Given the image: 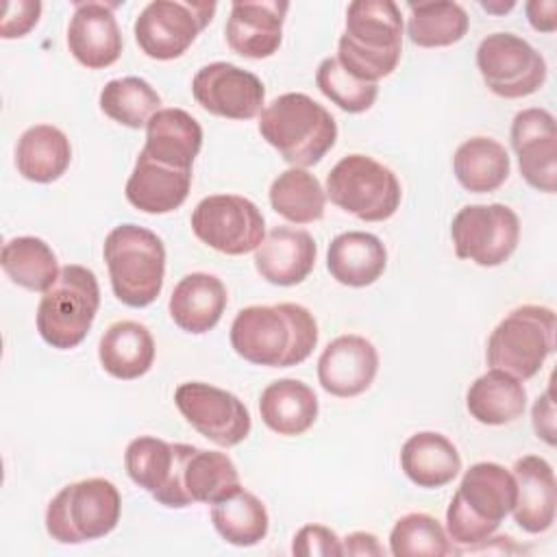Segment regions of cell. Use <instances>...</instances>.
Returning a JSON list of instances; mask_svg holds the SVG:
<instances>
[{
  "mask_svg": "<svg viewBox=\"0 0 557 557\" xmlns=\"http://www.w3.org/2000/svg\"><path fill=\"white\" fill-rule=\"evenodd\" d=\"M233 350L265 368H292L302 363L318 344L313 313L296 302L244 307L231 324Z\"/></svg>",
  "mask_w": 557,
  "mask_h": 557,
  "instance_id": "cell-1",
  "label": "cell"
},
{
  "mask_svg": "<svg viewBox=\"0 0 557 557\" xmlns=\"http://www.w3.org/2000/svg\"><path fill=\"white\" fill-rule=\"evenodd\" d=\"M403 54V15L392 0H355L337 41V61L366 83L389 76Z\"/></svg>",
  "mask_w": 557,
  "mask_h": 557,
  "instance_id": "cell-2",
  "label": "cell"
},
{
  "mask_svg": "<svg viewBox=\"0 0 557 557\" xmlns=\"http://www.w3.org/2000/svg\"><path fill=\"white\" fill-rule=\"evenodd\" d=\"M259 133L292 168H309L335 146L337 122L311 96L289 91L261 111Z\"/></svg>",
  "mask_w": 557,
  "mask_h": 557,
  "instance_id": "cell-3",
  "label": "cell"
},
{
  "mask_svg": "<svg viewBox=\"0 0 557 557\" xmlns=\"http://www.w3.org/2000/svg\"><path fill=\"white\" fill-rule=\"evenodd\" d=\"M516 492L513 474L500 463L479 461L470 466L446 509L448 537L461 548L490 537L511 513Z\"/></svg>",
  "mask_w": 557,
  "mask_h": 557,
  "instance_id": "cell-4",
  "label": "cell"
},
{
  "mask_svg": "<svg viewBox=\"0 0 557 557\" xmlns=\"http://www.w3.org/2000/svg\"><path fill=\"white\" fill-rule=\"evenodd\" d=\"M115 298L133 309L157 300L165 278V246L157 233L137 224L115 226L102 246Z\"/></svg>",
  "mask_w": 557,
  "mask_h": 557,
  "instance_id": "cell-5",
  "label": "cell"
},
{
  "mask_svg": "<svg viewBox=\"0 0 557 557\" xmlns=\"http://www.w3.org/2000/svg\"><path fill=\"white\" fill-rule=\"evenodd\" d=\"M100 307L96 274L78 263L63 265L37 307V331L59 350L76 348L89 333Z\"/></svg>",
  "mask_w": 557,
  "mask_h": 557,
  "instance_id": "cell-6",
  "label": "cell"
},
{
  "mask_svg": "<svg viewBox=\"0 0 557 557\" xmlns=\"http://www.w3.org/2000/svg\"><path fill=\"white\" fill-rule=\"evenodd\" d=\"M555 350V311L542 305L511 309L487 337L485 359L492 370H500L518 381L540 372Z\"/></svg>",
  "mask_w": 557,
  "mask_h": 557,
  "instance_id": "cell-7",
  "label": "cell"
},
{
  "mask_svg": "<svg viewBox=\"0 0 557 557\" xmlns=\"http://www.w3.org/2000/svg\"><path fill=\"white\" fill-rule=\"evenodd\" d=\"M122 513L117 487L100 476L65 485L46 509V531L59 544H83L109 535Z\"/></svg>",
  "mask_w": 557,
  "mask_h": 557,
  "instance_id": "cell-8",
  "label": "cell"
},
{
  "mask_svg": "<svg viewBox=\"0 0 557 557\" xmlns=\"http://www.w3.org/2000/svg\"><path fill=\"white\" fill-rule=\"evenodd\" d=\"M326 196L342 211L363 220H389L400 207L403 189L398 176L368 154L342 157L326 176Z\"/></svg>",
  "mask_w": 557,
  "mask_h": 557,
  "instance_id": "cell-9",
  "label": "cell"
},
{
  "mask_svg": "<svg viewBox=\"0 0 557 557\" xmlns=\"http://www.w3.org/2000/svg\"><path fill=\"white\" fill-rule=\"evenodd\" d=\"M215 2L154 0L135 20V41L139 50L157 61L183 57L200 30L213 20Z\"/></svg>",
  "mask_w": 557,
  "mask_h": 557,
  "instance_id": "cell-10",
  "label": "cell"
},
{
  "mask_svg": "<svg viewBox=\"0 0 557 557\" xmlns=\"http://www.w3.org/2000/svg\"><path fill=\"white\" fill-rule=\"evenodd\" d=\"M476 67L487 89L507 100L527 98L546 81L544 57L513 33H492L481 39Z\"/></svg>",
  "mask_w": 557,
  "mask_h": 557,
  "instance_id": "cell-11",
  "label": "cell"
},
{
  "mask_svg": "<svg viewBox=\"0 0 557 557\" xmlns=\"http://www.w3.org/2000/svg\"><path fill=\"white\" fill-rule=\"evenodd\" d=\"M191 231L209 248L239 257L259 248L265 237V220L252 200L237 194H215L196 205Z\"/></svg>",
  "mask_w": 557,
  "mask_h": 557,
  "instance_id": "cell-12",
  "label": "cell"
},
{
  "mask_svg": "<svg viewBox=\"0 0 557 557\" xmlns=\"http://www.w3.org/2000/svg\"><path fill=\"white\" fill-rule=\"evenodd\" d=\"M450 237L459 259L496 268L513 255L520 239V220L513 209L500 202L468 205L453 218Z\"/></svg>",
  "mask_w": 557,
  "mask_h": 557,
  "instance_id": "cell-13",
  "label": "cell"
},
{
  "mask_svg": "<svg viewBox=\"0 0 557 557\" xmlns=\"http://www.w3.org/2000/svg\"><path fill=\"white\" fill-rule=\"evenodd\" d=\"M194 448L191 444H170L152 435H141L126 446L124 468L131 481L146 490L159 505L183 509L194 505L183 485V470Z\"/></svg>",
  "mask_w": 557,
  "mask_h": 557,
  "instance_id": "cell-14",
  "label": "cell"
},
{
  "mask_svg": "<svg viewBox=\"0 0 557 557\" xmlns=\"http://www.w3.org/2000/svg\"><path fill=\"white\" fill-rule=\"evenodd\" d=\"M174 405L191 429L222 448L244 442L252 426L248 407L235 394L209 383H181Z\"/></svg>",
  "mask_w": 557,
  "mask_h": 557,
  "instance_id": "cell-15",
  "label": "cell"
},
{
  "mask_svg": "<svg viewBox=\"0 0 557 557\" xmlns=\"http://www.w3.org/2000/svg\"><path fill=\"white\" fill-rule=\"evenodd\" d=\"M191 94L207 113L226 120H252L265 100L259 76L226 61L200 67L191 81Z\"/></svg>",
  "mask_w": 557,
  "mask_h": 557,
  "instance_id": "cell-16",
  "label": "cell"
},
{
  "mask_svg": "<svg viewBox=\"0 0 557 557\" xmlns=\"http://www.w3.org/2000/svg\"><path fill=\"white\" fill-rule=\"evenodd\" d=\"M511 148L522 178L537 191L557 189V124L553 113L540 107L522 109L511 122Z\"/></svg>",
  "mask_w": 557,
  "mask_h": 557,
  "instance_id": "cell-17",
  "label": "cell"
},
{
  "mask_svg": "<svg viewBox=\"0 0 557 557\" xmlns=\"http://www.w3.org/2000/svg\"><path fill=\"white\" fill-rule=\"evenodd\" d=\"M379 372V352L361 335H339L326 344L318 359V381L322 389L337 398L363 394Z\"/></svg>",
  "mask_w": 557,
  "mask_h": 557,
  "instance_id": "cell-18",
  "label": "cell"
},
{
  "mask_svg": "<svg viewBox=\"0 0 557 557\" xmlns=\"http://www.w3.org/2000/svg\"><path fill=\"white\" fill-rule=\"evenodd\" d=\"M111 2H78L67 26V48L87 70L113 65L122 54V33Z\"/></svg>",
  "mask_w": 557,
  "mask_h": 557,
  "instance_id": "cell-19",
  "label": "cell"
},
{
  "mask_svg": "<svg viewBox=\"0 0 557 557\" xmlns=\"http://www.w3.org/2000/svg\"><path fill=\"white\" fill-rule=\"evenodd\" d=\"M289 4L283 0L233 2L224 33L233 52L246 59H268L283 41V22Z\"/></svg>",
  "mask_w": 557,
  "mask_h": 557,
  "instance_id": "cell-20",
  "label": "cell"
},
{
  "mask_svg": "<svg viewBox=\"0 0 557 557\" xmlns=\"http://www.w3.org/2000/svg\"><path fill=\"white\" fill-rule=\"evenodd\" d=\"M318 246L302 228L276 226L265 233L255 250V268L272 285L289 287L302 283L315 265Z\"/></svg>",
  "mask_w": 557,
  "mask_h": 557,
  "instance_id": "cell-21",
  "label": "cell"
},
{
  "mask_svg": "<svg viewBox=\"0 0 557 557\" xmlns=\"http://www.w3.org/2000/svg\"><path fill=\"white\" fill-rule=\"evenodd\" d=\"M516 505L511 509L516 524L527 533H544L555 522L557 483L553 466L540 455H524L513 463Z\"/></svg>",
  "mask_w": 557,
  "mask_h": 557,
  "instance_id": "cell-22",
  "label": "cell"
},
{
  "mask_svg": "<svg viewBox=\"0 0 557 557\" xmlns=\"http://www.w3.org/2000/svg\"><path fill=\"white\" fill-rule=\"evenodd\" d=\"M189 187L191 170L170 168L139 152L124 194L137 211L161 215L178 209L187 200Z\"/></svg>",
  "mask_w": 557,
  "mask_h": 557,
  "instance_id": "cell-23",
  "label": "cell"
},
{
  "mask_svg": "<svg viewBox=\"0 0 557 557\" xmlns=\"http://www.w3.org/2000/svg\"><path fill=\"white\" fill-rule=\"evenodd\" d=\"M200 148L202 128L198 120L183 109H159L146 124V144L141 152L163 165L191 170Z\"/></svg>",
  "mask_w": 557,
  "mask_h": 557,
  "instance_id": "cell-24",
  "label": "cell"
},
{
  "mask_svg": "<svg viewBox=\"0 0 557 557\" xmlns=\"http://www.w3.org/2000/svg\"><path fill=\"white\" fill-rule=\"evenodd\" d=\"M226 302L228 294L218 276L207 272H191L174 285L168 309L178 329L202 335L220 322Z\"/></svg>",
  "mask_w": 557,
  "mask_h": 557,
  "instance_id": "cell-25",
  "label": "cell"
},
{
  "mask_svg": "<svg viewBox=\"0 0 557 557\" xmlns=\"http://www.w3.org/2000/svg\"><path fill=\"white\" fill-rule=\"evenodd\" d=\"M387 265L383 242L366 231H346L333 237L326 250L331 276L348 287H368L381 278Z\"/></svg>",
  "mask_w": 557,
  "mask_h": 557,
  "instance_id": "cell-26",
  "label": "cell"
},
{
  "mask_svg": "<svg viewBox=\"0 0 557 557\" xmlns=\"http://www.w3.org/2000/svg\"><path fill=\"white\" fill-rule=\"evenodd\" d=\"M400 468L418 487L435 490L448 485L459 474L461 457L446 435L420 431L403 444Z\"/></svg>",
  "mask_w": 557,
  "mask_h": 557,
  "instance_id": "cell-27",
  "label": "cell"
},
{
  "mask_svg": "<svg viewBox=\"0 0 557 557\" xmlns=\"http://www.w3.org/2000/svg\"><path fill=\"white\" fill-rule=\"evenodd\" d=\"M263 424L278 435H302L318 418L315 392L298 379L272 381L259 398Z\"/></svg>",
  "mask_w": 557,
  "mask_h": 557,
  "instance_id": "cell-28",
  "label": "cell"
},
{
  "mask_svg": "<svg viewBox=\"0 0 557 557\" xmlns=\"http://www.w3.org/2000/svg\"><path fill=\"white\" fill-rule=\"evenodd\" d=\"M98 359L113 379H139L154 363V339L150 331L135 320L113 322L100 337Z\"/></svg>",
  "mask_w": 557,
  "mask_h": 557,
  "instance_id": "cell-29",
  "label": "cell"
},
{
  "mask_svg": "<svg viewBox=\"0 0 557 557\" xmlns=\"http://www.w3.org/2000/svg\"><path fill=\"white\" fill-rule=\"evenodd\" d=\"M72 161L67 135L52 124H35L22 133L15 148L17 172L33 183H52Z\"/></svg>",
  "mask_w": 557,
  "mask_h": 557,
  "instance_id": "cell-30",
  "label": "cell"
},
{
  "mask_svg": "<svg viewBox=\"0 0 557 557\" xmlns=\"http://www.w3.org/2000/svg\"><path fill=\"white\" fill-rule=\"evenodd\" d=\"M466 407L470 416L481 424H509L524 413L527 389L522 381L500 370H490L468 387Z\"/></svg>",
  "mask_w": 557,
  "mask_h": 557,
  "instance_id": "cell-31",
  "label": "cell"
},
{
  "mask_svg": "<svg viewBox=\"0 0 557 557\" xmlns=\"http://www.w3.org/2000/svg\"><path fill=\"white\" fill-rule=\"evenodd\" d=\"M453 170L459 185L470 194H490L507 181L511 163L500 141L479 135L455 150Z\"/></svg>",
  "mask_w": 557,
  "mask_h": 557,
  "instance_id": "cell-32",
  "label": "cell"
},
{
  "mask_svg": "<svg viewBox=\"0 0 557 557\" xmlns=\"http://www.w3.org/2000/svg\"><path fill=\"white\" fill-rule=\"evenodd\" d=\"M0 265L15 285L30 292H46L61 272L52 248L44 239L30 235L9 239L2 246Z\"/></svg>",
  "mask_w": 557,
  "mask_h": 557,
  "instance_id": "cell-33",
  "label": "cell"
},
{
  "mask_svg": "<svg viewBox=\"0 0 557 557\" xmlns=\"http://www.w3.org/2000/svg\"><path fill=\"white\" fill-rule=\"evenodd\" d=\"M211 522L220 537L233 546H255L270 529L265 505L244 487L211 507Z\"/></svg>",
  "mask_w": 557,
  "mask_h": 557,
  "instance_id": "cell-34",
  "label": "cell"
},
{
  "mask_svg": "<svg viewBox=\"0 0 557 557\" xmlns=\"http://www.w3.org/2000/svg\"><path fill=\"white\" fill-rule=\"evenodd\" d=\"M272 209L294 224H311L324 215L326 191L320 181L305 168L281 172L270 185Z\"/></svg>",
  "mask_w": 557,
  "mask_h": 557,
  "instance_id": "cell-35",
  "label": "cell"
},
{
  "mask_svg": "<svg viewBox=\"0 0 557 557\" xmlns=\"http://www.w3.org/2000/svg\"><path fill=\"white\" fill-rule=\"evenodd\" d=\"M183 485L191 503L207 505H215L242 487L233 459L226 453L202 448H194L189 455L183 470Z\"/></svg>",
  "mask_w": 557,
  "mask_h": 557,
  "instance_id": "cell-36",
  "label": "cell"
},
{
  "mask_svg": "<svg viewBox=\"0 0 557 557\" xmlns=\"http://www.w3.org/2000/svg\"><path fill=\"white\" fill-rule=\"evenodd\" d=\"M470 17L457 2L409 4L407 35L420 48H446L463 39Z\"/></svg>",
  "mask_w": 557,
  "mask_h": 557,
  "instance_id": "cell-37",
  "label": "cell"
},
{
  "mask_svg": "<svg viewBox=\"0 0 557 557\" xmlns=\"http://www.w3.org/2000/svg\"><path fill=\"white\" fill-rule=\"evenodd\" d=\"M100 109L122 126L144 128L161 109V96L139 76L113 78L100 91Z\"/></svg>",
  "mask_w": 557,
  "mask_h": 557,
  "instance_id": "cell-38",
  "label": "cell"
},
{
  "mask_svg": "<svg viewBox=\"0 0 557 557\" xmlns=\"http://www.w3.org/2000/svg\"><path fill=\"white\" fill-rule=\"evenodd\" d=\"M453 550L446 529L429 513H407L396 520L389 533V553L394 557H444Z\"/></svg>",
  "mask_w": 557,
  "mask_h": 557,
  "instance_id": "cell-39",
  "label": "cell"
},
{
  "mask_svg": "<svg viewBox=\"0 0 557 557\" xmlns=\"http://www.w3.org/2000/svg\"><path fill=\"white\" fill-rule=\"evenodd\" d=\"M315 85L333 104H337L346 113L368 111L379 96V83H366L355 78L342 67L337 57L322 59L315 72Z\"/></svg>",
  "mask_w": 557,
  "mask_h": 557,
  "instance_id": "cell-40",
  "label": "cell"
},
{
  "mask_svg": "<svg viewBox=\"0 0 557 557\" xmlns=\"http://www.w3.org/2000/svg\"><path fill=\"white\" fill-rule=\"evenodd\" d=\"M292 553L300 557H339L344 555L342 540L324 524H305L292 540Z\"/></svg>",
  "mask_w": 557,
  "mask_h": 557,
  "instance_id": "cell-41",
  "label": "cell"
},
{
  "mask_svg": "<svg viewBox=\"0 0 557 557\" xmlns=\"http://www.w3.org/2000/svg\"><path fill=\"white\" fill-rule=\"evenodd\" d=\"M39 15H41V2L37 0L7 2L2 13V24H0V35L4 39L24 37L33 26H37Z\"/></svg>",
  "mask_w": 557,
  "mask_h": 557,
  "instance_id": "cell-42",
  "label": "cell"
},
{
  "mask_svg": "<svg viewBox=\"0 0 557 557\" xmlns=\"http://www.w3.org/2000/svg\"><path fill=\"white\" fill-rule=\"evenodd\" d=\"M531 422L537 437H542L548 446H555V400H553V385L537 396L531 409Z\"/></svg>",
  "mask_w": 557,
  "mask_h": 557,
  "instance_id": "cell-43",
  "label": "cell"
},
{
  "mask_svg": "<svg viewBox=\"0 0 557 557\" xmlns=\"http://www.w3.org/2000/svg\"><path fill=\"white\" fill-rule=\"evenodd\" d=\"M527 20L537 33H555L557 28V2L555 0H531L527 2Z\"/></svg>",
  "mask_w": 557,
  "mask_h": 557,
  "instance_id": "cell-44",
  "label": "cell"
},
{
  "mask_svg": "<svg viewBox=\"0 0 557 557\" xmlns=\"http://www.w3.org/2000/svg\"><path fill=\"white\" fill-rule=\"evenodd\" d=\"M342 548H344V555H374V557L385 555V548L379 542V537L374 533H368V531L348 533L342 540Z\"/></svg>",
  "mask_w": 557,
  "mask_h": 557,
  "instance_id": "cell-45",
  "label": "cell"
},
{
  "mask_svg": "<svg viewBox=\"0 0 557 557\" xmlns=\"http://www.w3.org/2000/svg\"><path fill=\"white\" fill-rule=\"evenodd\" d=\"M522 548L513 542V537L509 535H496V537H485L472 546H463V548H457L455 553H500V555H513V553H520Z\"/></svg>",
  "mask_w": 557,
  "mask_h": 557,
  "instance_id": "cell-46",
  "label": "cell"
},
{
  "mask_svg": "<svg viewBox=\"0 0 557 557\" xmlns=\"http://www.w3.org/2000/svg\"><path fill=\"white\" fill-rule=\"evenodd\" d=\"M481 7H483L485 11H490V13H505V11L513 9V2H507V4H503V7H496V4H492V2H483Z\"/></svg>",
  "mask_w": 557,
  "mask_h": 557,
  "instance_id": "cell-47",
  "label": "cell"
}]
</instances>
